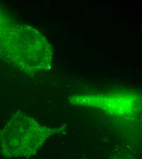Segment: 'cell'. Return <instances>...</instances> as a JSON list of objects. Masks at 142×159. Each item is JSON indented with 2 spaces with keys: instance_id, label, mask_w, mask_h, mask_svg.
Instances as JSON below:
<instances>
[{
  "instance_id": "5b68a950",
  "label": "cell",
  "mask_w": 142,
  "mask_h": 159,
  "mask_svg": "<svg viewBox=\"0 0 142 159\" xmlns=\"http://www.w3.org/2000/svg\"></svg>"
},
{
  "instance_id": "3957f363",
  "label": "cell",
  "mask_w": 142,
  "mask_h": 159,
  "mask_svg": "<svg viewBox=\"0 0 142 159\" xmlns=\"http://www.w3.org/2000/svg\"><path fill=\"white\" fill-rule=\"evenodd\" d=\"M69 100L74 105L101 110L110 115L121 118L133 117L142 108L141 97L134 92L80 94Z\"/></svg>"
},
{
  "instance_id": "6da1fadb",
  "label": "cell",
  "mask_w": 142,
  "mask_h": 159,
  "mask_svg": "<svg viewBox=\"0 0 142 159\" xmlns=\"http://www.w3.org/2000/svg\"><path fill=\"white\" fill-rule=\"evenodd\" d=\"M52 48L36 28L12 20L0 8V60L28 74L51 68Z\"/></svg>"
},
{
  "instance_id": "7a4b0ae2",
  "label": "cell",
  "mask_w": 142,
  "mask_h": 159,
  "mask_svg": "<svg viewBox=\"0 0 142 159\" xmlns=\"http://www.w3.org/2000/svg\"><path fill=\"white\" fill-rule=\"evenodd\" d=\"M64 129V125H44L26 113L17 111L0 130L1 153L7 159L32 157L48 139Z\"/></svg>"
},
{
  "instance_id": "277c9868",
  "label": "cell",
  "mask_w": 142,
  "mask_h": 159,
  "mask_svg": "<svg viewBox=\"0 0 142 159\" xmlns=\"http://www.w3.org/2000/svg\"><path fill=\"white\" fill-rule=\"evenodd\" d=\"M109 159H137L134 152L129 147L120 146L115 149Z\"/></svg>"
}]
</instances>
